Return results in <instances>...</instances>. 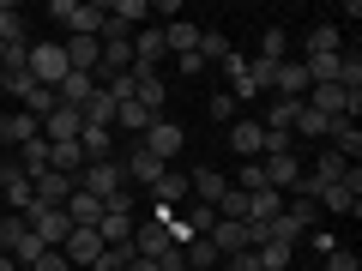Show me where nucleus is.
<instances>
[{
  "label": "nucleus",
  "instance_id": "f257e3e1",
  "mask_svg": "<svg viewBox=\"0 0 362 271\" xmlns=\"http://www.w3.org/2000/svg\"><path fill=\"white\" fill-rule=\"evenodd\" d=\"M49 18H61V30H66V37H103L109 6H103V0H54V6H49Z\"/></svg>",
  "mask_w": 362,
  "mask_h": 271
},
{
  "label": "nucleus",
  "instance_id": "f03ea898",
  "mask_svg": "<svg viewBox=\"0 0 362 271\" xmlns=\"http://www.w3.org/2000/svg\"><path fill=\"white\" fill-rule=\"evenodd\" d=\"M73 187H78V193H90V199H115V193H127L121 157H97V163H85V169L73 175Z\"/></svg>",
  "mask_w": 362,
  "mask_h": 271
},
{
  "label": "nucleus",
  "instance_id": "7ed1b4c3",
  "mask_svg": "<svg viewBox=\"0 0 362 271\" xmlns=\"http://www.w3.org/2000/svg\"><path fill=\"white\" fill-rule=\"evenodd\" d=\"M302 103L314 109V115L326 121H356L362 115V90H344V85H308V97Z\"/></svg>",
  "mask_w": 362,
  "mask_h": 271
},
{
  "label": "nucleus",
  "instance_id": "20e7f679",
  "mask_svg": "<svg viewBox=\"0 0 362 271\" xmlns=\"http://www.w3.org/2000/svg\"><path fill=\"white\" fill-rule=\"evenodd\" d=\"M25 73H30V85H49V90H61V78H66V54H61V42H30V54H25Z\"/></svg>",
  "mask_w": 362,
  "mask_h": 271
},
{
  "label": "nucleus",
  "instance_id": "39448f33",
  "mask_svg": "<svg viewBox=\"0 0 362 271\" xmlns=\"http://www.w3.org/2000/svg\"><path fill=\"white\" fill-rule=\"evenodd\" d=\"M139 145H145V151H151V157H157V163H163V169H169V163H175V157H181V151H187V133H181V127H175V121H169V115H157V121H151V127H145V133H139Z\"/></svg>",
  "mask_w": 362,
  "mask_h": 271
},
{
  "label": "nucleus",
  "instance_id": "423d86ee",
  "mask_svg": "<svg viewBox=\"0 0 362 271\" xmlns=\"http://www.w3.org/2000/svg\"><path fill=\"white\" fill-rule=\"evenodd\" d=\"M25 223H30V235H37L42 247H66V235H73V217H66L61 205H30Z\"/></svg>",
  "mask_w": 362,
  "mask_h": 271
},
{
  "label": "nucleus",
  "instance_id": "0eeeda50",
  "mask_svg": "<svg viewBox=\"0 0 362 271\" xmlns=\"http://www.w3.org/2000/svg\"><path fill=\"white\" fill-rule=\"evenodd\" d=\"M61 259L73 271H90L97 259H103V235H97V229H73V235H66V247H61Z\"/></svg>",
  "mask_w": 362,
  "mask_h": 271
},
{
  "label": "nucleus",
  "instance_id": "6e6552de",
  "mask_svg": "<svg viewBox=\"0 0 362 271\" xmlns=\"http://www.w3.org/2000/svg\"><path fill=\"white\" fill-rule=\"evenodd\" d=\"M61 54H66V73H90V78H97V61H103V37H66V42H61Z\"/></svg>",
  "mask_w": 362,
  "mask_h": 271
},
{
  "label": "nucleus",
  "instance_id": "1a4fd4ad",
  "mask_svg": "<svg viewBox=\"0 0 362 271\" xmlns=\"http://www.w3.org/2000/svg\"><path fill=\"white\" fill-rule=\"evenodd\" d=\"M314 205H320V211H332V217H356V211H362V193L350 187L344 175H338L332 187H320V193H314Z\"/></svg>",
  "mask_w": 362,
  "mask_h": 271
},
{
  "label": "nucleus",
  "instance_id": "9d476101",
  "mask_svg": "<svg viewBox=\"0 0 362 271\" xmlns=\"http://www.w3.org/2000/svg\"><path fill=\"white\" fill-rule=\"evenodd\" d=\"M206 241L218 247L223 259H235V253H247V247H254V235H247V223H230V217H218V223L206 229Z\"/></svg>",
  "mask_w": 362,
  "mask_h": 271
},
{
  "label": "nucleus",
  "instance_id": "9b49d317",
  "mask_svg": "<svg viewBox=\"0 0 362 271\" xmlns=\"http://www.w3.org/2000/svg\"><path fill=\"white\" fill-rule=\"evenodd\" d=\"M169 223H157V217H145V223H133V253L139 259H157V253H169Z\"/></svg>",
  "mask_w": 362,
  "mask_h": 271
},
{
  "label": "nucleus",
  "instance_id": "f8f14e48",
  "mask_svg": "<svg viewBox=\"0 0 362 271\" xmlns=\"http://www.w3.org/2000/svg\"><path fill=\"white\" fill-rule=\"evenodd\" d=\"M78 127H85V115H78V109H54V115H42L37 121V133H42V139H49V145H66V139H78Z\"/></svg>",
  "mask_w": 362,
  "mask_h": 271
},
{
  "label": "nucleus",
  "instance_id": "ddd939ff",
  "mask_svg": "<svg viewBox=\"0 0 362 271\" xmlns=\"http://www.w3.org/2000/svg\"><path fill=\"white\" fill-rule=\"evenodd\" d=\"M66 199H73V175H61V169L30 181V205H66Z\"/></svg>",
  "mask_w": 362,
  "mask_h": 271
},
{
  "label": "nucleus",
  "instance_id": "4468645a",
  "mask_svg": "<svg viewBox=\"0 0 362 271\" xmlns=\"http://www.w3.org/2000/svg\"><path fill=\"white\" fill-rule=\"evenodd\" d=\"M0 199H6V205H13L18 217H25V211H30V181L18 175V163H13V157L0 163Z\"/></svg>",
  "mask_w": 362,
  "mask_h": 271
},
{
  "label": "nucleus",
  "instance_id": "2eb2a0df",
  "mask_svg": "<svg viewBox=\"0 0 362 271\" xmlns=\"http://www.w3.org/2000/svg\"><path fill=\"white\" fill-rule=\"evenodd\" d=\"M272 90L290 97V103H302V97H308V73H302V61H278V66H272Z\"/></svg>",
  "mask_w": 362,
  "mask_h": 271
},
{
  "label": "nucleus",
  "instance_id": "dca6fc26",
  "mask_svg": "<svg viewBox=\"0 0 362 271\" xmlns=\"http://www.w3.org/2000/svg\"><path fill=\"white\" fill-rule=\"evenodd\" d=\"M194 193V187H187V175H181V169H163V175L151 181V205H169V211H181V199Z\"/></svg>",
  "mask_w": 362,
  "mask_h": 271
},
{
  "label": "nucleus",
  "instance_id": "f3484780",
  "mask_svg": "<svg viewBox=\"0 0 362 271\" xmlns=\"http://www.w3.org/2000/svg\"><path fill=\"white\" fill-rule=\"evenodd\" d=\"M121 175H127V181H139L145 193H151V181H157V175H163V163H157V157H151V151H145V145H133V151H127V157H121Z\"/></svg>",
  "mask_w": 362,
  "mask_h": 271
},
{
  "label": "nucleus",
  "instance_id": "a211bd4d",
  "mask_svg": "<svg viewBox=\"0 0 362 271\" xmlns=\"http://www.w3.org/2000/svg\"><path fill=\"white\" fill-rule=\"evenodd\" d=\"M163 30H157V25H145V30H133V66H151V73H157V61H163Z\"/></svg>",
  "mask_w": 362,
  "mask_h": 271
},
{
  "label": "nucleus",
  "instance_id": "6ab92c4d",
  "mask_svg": "<svg viewBox=\"0 0 362 271\" xmlns=\"http://www.w3.org/2000/svg\"><path fill=\"white\" fill-rule=\"evenodd\" d=\"M163 49L175 54V61H181V54H199V25H194V18H175V25H163Z\"/></svg>",
  "mask_w": 362,
  "mask_h": 271
},
{
  "label": "nucleus",
  "instance_id": "aec40b11",
  "mask_svg": "<svg viewBox=\"0 0 362 271\" xmlns=\"http://www.w3.org/2000/svg\"><path fill=\"white\" fill-rule=\"evenodd\" d=\"M25 139H37V115H0V151H18Z\"/></svg>",
  "mask_w": 362,
  "mask_h": 271
},
{
  "label": "nucleus",
  "instance_id": "412c9836",
  "mask_svg": "<svg viewBox=\"0 0 362 271\" xmlns=\"http://www.w3.org/2000/svg\"><path fill=\"white\" fill-rule=\"evenodd\" d=\"M66 217H73V229H97V223H103V199H90V193H78L73 187V199H66Z\"/></svg>",
  "mask_w": 362,
  "mask_h": 271
},
{
  "label": "nucleus",
  "instance_id": "4be33fe9",
  "mask_svg": "<svg viewBox=\"0 0 362 271\" xmlns=\"http://www.w3.org/2000/svg\"><path fill=\"white\" fill-rule=\"evenodd\" d=\"M230 151L235 157H259L266 151V127H259V121H235L230 127Z\"/></svg>",
  "mask_w": 362,
  "mask_h": 271
},
{
  "label": "nucleus",
  "instance_id": "5701e85b",
  "mask_svg": "<svg viewBox=\"0 0 362 271\" xmlns=\"http://www.w3.org/2000/svg\"><path fill=\"white\" fill-rule=\"evenodd\" d=\"M187 187H194V193H199V205H211V211H218V199L230 193V181H223L218 169H194V175H187Z\"/></svg>",
  "mask_w": 362,
  "mask_h": 271
},
{
  "label": "nucleus",
  "instance_id": "b1692460",
  "mask_svg": "<svg viewBox=\"0 0 362 271\" xmlns=\"http://www.w3.org/2000/svg\"><path fill=\"white\" fill-rule=\"evenodd\" d=\"M326 139H332V151L344 157V163H356V157H362V133H356V121H332V127H326Z\"/></svg>",
  "mask_w": 362,
  "mask_h": 271
},
{
  "label": "nucleus",
  "instance_id": "393cba45",
  "mask_svg": "<svg viewBox=\"0 0 362 271\" xmlns=\"http://www.w3.org/2000/svg\"><path fill=\"white\" fill-rule=\"evenodd\" d=\"M103 73H133V37H103Z\"/></svg>",
  "mask_w": 362,
  "mask_h": 271
},
{
  "label": "nucleus",
  "instance_id": "a878e982",
  "mask_svg": "<svg viewBox=\"0 0 362 271\" xmlns=\"http://www.w3.org/2000/svg\"><path fill=\"white\" fill-rule=\"evenodd\" d=\"M97 235H103V247L133 241V211H109V205H103V223H97Z\"/></svg>",
  "mask_w": 362,
  "mask_h": 271
},
{
  "label": "nucleus",
  "instance_id": "bb28decb",
  "mask_svg": "<svg viewBox=\"0 0 362 271\" xmlns=\"http://www.w3.org/2000/svg\"><path fill=\"white\" fill-rule=\"evenodd\" d=\"M90 90H97V78H90V73H66V78H61V103H66V109H85Z\"/></svg>",
  "mask_w": 362,
  "mask_h": 271
},
{
  "label": "nucleus",
  "instance_id": "cd10ccee",
  "mask_svg": "<svg viewBox=\"0 0 362 271\" xmlns=\"http://www.w3.org/2000/svg\"><path fill=\"white\" fill-rule=\"evenodd\" d=\"M0 42H6V49H30L25 42V18H18L13 0H0Z\"/></svg>",
  "mask_w": 362,
  "mask_h": 271
},
{
  "label": "nucleus",
  "instance_id": "c85d7f7f",
  "mask_svg": "<svg viewBox=\"0 0 362 271\" xmlns=\"http://www.w3.org/2000/svg\"><path fill=\"white\" fill-rule=\"evenodd\" d=\"M109 18L133 37V30H139V18H151V0H115V6H109Z\"/></svg>",
  "mask_w": 362,
  "mask_h": 271
},
{
  "label": "nucleus",
  "instance_id": "c756f323",
  "mask_svg": "<svg viewBox=\"0 0 362 271\" xmlns=\"http://www.w3.org/2000/svg\"><path fill=\"white\" fill-rule=\"evenodd\" d=\"M18 103H25V115H54V109H61V90H49V85H30L25 97H18Z\"/></svg>",
  "mask_w": 362,
  "mask_h": 271
},
{
  "label": "nucleus",
  "instance_id": "7c9ffc66",
  "mask_svg": "<svg viewBox=\"0 0 362 271\" xmlns=\"http://www.w3.org/2000/svg\"><path fill=\"white\" fill-rule=\"evenodd\" d=\"M181 259H187V271H211V265H218V247H211L206 241V235H194V241H187V247H181Z\"/></svg>",
  "mask_w": 362,
  "mask_h": 271
},
{
  "label": "nucleus",
  "instance_id": "2f4dec72",
  "mask_svg": "<svg viewBox=\"0 0 362 271\" xmlns=\"http://www.w3.org/2000/svg\"><path fill=\"white\" fill-rule=\"evenodd\" d=\"M151 109H145V103H133V97H127V103H115V127H127V133H145V127H151Z\"/></svg>",
  "mask_w": 362,
  "mask_h": 271
},
{
  "label": "nucleus",
  "instance_id": "473e14b6",
  "mask_svg": "<svg viewBox=\"0 0 362 271\" xmlns=\"http://www.w3.org/2000/svg\"><path fill=\"white\" fill-rule=\"evenodd\" d=\"M259 61H272V66L290 61V30H284V25H272L266 37H259Z\"/></svg>",
  "mask_w": 362,
  "mask_h": 271
},
{
  "label": "nucleus",
  "instance_id": "72a5a7b5",
  "mask_svg": "<svg viewBox=\"0 0 362 271\" xmlns=\"http://www.w3.org/2000/svg\"><path fill=\"white\" fill-rule=\"evenodd\" d=\"M254 259H259V271H290L296 247H284V241H266V247H254Z\"/></svg>",
  "mask_w": 362,
  "mask_h": 271
},
{
  "label": "nucleus",
  "instance_id": "f704fd0d",
  "mask_svg": "<svg viewBox=\"0 0 362 271\" xmlns=\"http://www.w3.org/2000/svg\"><path fill=\"white\" fill-rule=\"evenodd\" d=\"M230 187H242V193H259V187H266V163H259V157H247V163H242V175H235Z\"/></svg>",
  "mask_w": 362,
  "mask_h": 271
},
{
  "label": "nucleus",
  "instance_id": "c9c22d12",
  "mask_svg": "<svg viewBox=\"0 0 362 271\" xmlns=\"http://www.w3.org/2000/svg\"><path fill=\"white\" fill-rule=\"evenodd\" d=\"M223 54H230V37H223V30H199V61H223Z\"/></svg>",
  "mask_w": 362,
  "mask_h": 271
},
{
  "label": "nucleus",
  "instance_id": "e433bc0d",
  "mask_svg": "<svg viewBox=\"0 0 362 271\" xmlns=\"http://www.w3.org/2000/svg\"><path fill=\"white\" fill-rule=\"evenodd\" d=\"M326 127H332V121H326V115H314V109L302 103V115H296V127H290V133H302V139H326Z\"/></svg>",
  "mask_w": 362,
  "mask_h": 271
},
{
  "label": "nucleus",
  "instance_id": "4c0bfd02",
  "mask_svg": "<svg viewBox=\"0 0 362 271\" xmlns=\"http://www.w3.org/2000/svg\"><path fill=\"white\" fill-rule=\"evenodd\" d=\"M338 42H344V37H338V25H320V30L308 37V49H302V54H338Z\"/></svg>",
  "mask_w": 362,
  "mask_h": 271
},
{
  "label": "nucleus",
  "instance_id": "58836bf2",
  "mask_svg": "<svg viewBox=\"0 0 362 271\" xmlns=\"http://www.w3.org/2000/svg\"><path fill=\"white\" fill-rule=\"evenodd\" d=\"M206 115L211 121H235V97H230V90H218V97L206 103Z\"/></svg>",
  "mask_w": 362,
  "mask_h": 271
},
{
  "label": "nucleus",
  "instance_id": "ea45409f",
  "mask_svg": "<svg viewBox=\"0 0 362 271\" xmlns=\"http://www.w3.org/2000/svg\"><path fill=\"white\" fill-rule=\"evenodd\" d=\"M326 271H362V259L350 253V247H332V253H326Z\"/></svg>",
  "mask_w": 362,
  "mask_h": 271
},
{
  "label": "nucleus",
  "instance_id": "a19ab883",
  "mask_svg": "<svg viewBox=\"0 0 362 271\" xmlns=\"http://www.w3.org/2000/svg\"><path fill=\"white\" fill-rule=\"evenodd\" d=\"M30 271H73V265H66V259H61V247H49V253H42L37 265H30Z\"/></svg>",
  "mask_w": 362,
  "mask_h": 271
},
{
  "label": "nucleus",
  "instance_id": "79ce46f5",
  "mask_svg": "<svg viewBox=\"0 0 362 271\" xmlns=\"http://www.w3.org/2000/svg\"><path fill=\"white\" fill-rule=\"evenodd\" d=\"M157 271H187V259H181V247H169V253H157Z\"/></svg>",
  "mask_w": 362,
  "mask_h": 271
},
{
  "label": "nucleus",
  "instance_id": "37998d69",
  "mask_svg": "<svg viewBox=\"0 0 362 271\" xmlns=\"http://www.w3.org/2000/svg\"><path fill=\"white\" fill-rule=\"evenodd\" d=\"M151 18H169V25H175V18H181V0H157V6H151Z\"/></svg>",
  "mask_w": 362,
  "mask_h": 271
},
{
  "label": "nucleus",
  "instance_id": "c03bdc74",
  "mask_svg": "<svg viewBox=\"0 0 362 271\" xmlns=\"http://www.w3.org/2000/svg\"><path fill=\"white\" fill-rule=\"evenodd\" d=\"M230 271H259V259H254V247H247V253H235V259H230Z\"/></svg>",
  "mask_w": 362,
  "mask_h": 271
},
{
  "label": "nucleus",
  "instance_id": "a18cd8bd",
  "mask_svg": "<svg viewBox=\"0 0 362 271\" xmlns=\"http://www.w3.org/2000/svg\"><path fill=\"white\" fill-rule=\"evenodd\" d=\"M127 271H157V259H139V253H133V259H127Z\"/></svg>",
  "mask_w": 362,
  "mask_h": 271
},
{
  "label": "nucleus",
  "instance_id": "49530a36",
  "mask_svg": "<svg viewBox=\"0 0 362 271\" xmlns=\"http://www.w3.org/2000/svg\"><path fill=\"white\" fill-rule=\"evenodd\" d=\"M0 97H6V85H0Z\"/></svg>",
  "mask_w": 362,
  "mask_h": 271
}]
</instances>
